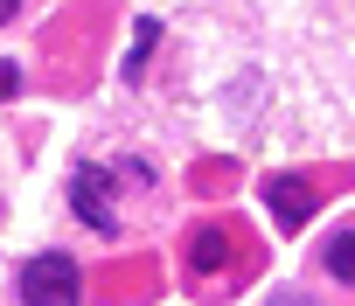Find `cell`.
I'll list each match as a JSON object with an SVG mask.
<instances>
[{"label":"cell","mask_w":355,"mask_h":306,"mask_svg":"<svg viewBox=\"0 0 355 306\" xmlns=\"http://www.w3.org/2000/svg\"><path fill=\"white\" fill-rule=\"evenodd\" d=\"M125 168L132 161H119V168H84L77 181H70V202H77V216L91 223V230H125V216H119V181H125Z\"/></svg>","instance_id":"obj_1"},{"label":"cell","mask_w":355,"mask_h":306,"mask_svg":"<svg viewBox=\"0 0 355 306\" xmlns=\"http://www.w3.org/2000/svg\"><path fill=\"white\" fill-rule=\"evenodd\" d=\"M320 264H327L341 285H355V230H334V237L320 244Z\"/></svg>","instance_id":"obj_5"},{"label":"cell","mask_w":355,"mask_h":306,"mask_svg":"<svg viewBox=\"0 0 355 306\" xmlns=\"http://www.w3.org/2000/svg\"><path fill=\"white\" fill-rule=\"evenodd\" d=\"M15 84H21V77H15V63H0V98H8Z\"/></svg>","instance_id":"obj_6"},{"label":"cell","mask_w":355,"mask_h":306,"mask_svg":"<svg viewBox=\"0 0 355 306\" xmlns=\"http://www.w3.org/2000/svg\"><path fill=\"white\" fill-rule=\"evenodd\" d=\"M21 299L28 306H77L84 299V278H77V264L63 258V251H42V258H28V271H21Z\"/></svg>","instance_id":"obj_2"},{"label":"cell","mask_w":355,"mask_h":306,"mask_svg":"<svg viewBox=\"0 0 355 306\" xmlns=\"http://www.w3.org/2000/svg\"><path fill=\"white\" fill-rule=\"evenodd\" d=\"M15 8H21V0H0V21H15Z\"/></svg>","instance_id":"obj_7"},{"label":"cell","mask_w":355,"mask_h":306,"mask_svg":"<svg viewBox=\"0 0 355 306\" xmlns=\"http://www.w3.org/2000/svg\"><path fill=\"white\" fill-rule=\"evenodd\" d=\"M223 258H230V237L202 223V230L189 237V264H196V271H223Z\"/></svg>","instance_id":"obj_4"},{"label":"cell","mask_w":355,"mask_h":306,"mask_svg":"<svg viewBox=\"0 0 355 306\" xmlns=\"http://www.w3.org/2000/svg\"><path fill=\"white\" fill-rule=\"evenodd\" d=\"M265 209L279 216V230H300L313 216V188L300 174H265Z\"/></svg>","instance_id":"obj_3"}]
</instances>
